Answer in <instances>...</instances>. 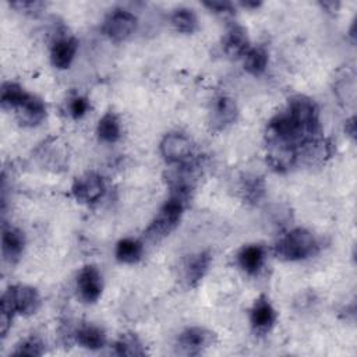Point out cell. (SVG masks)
Instances as JSON below:
<instances>
[{
    "instance_id": "1",
    "label": "cell",
    "mask_w": 357,
    "mask_h": 357,
    "mask_svg": "<svg viewBox=\"0 0 357 357\" xmlns=\"http://www.w3.org/2000/svg\"><path fill=\"white\" fill-rule=\"evenodd\" d=\"M40 305L38 290L28 284L10 286L0 301V333L4 337L11 326L14 315H32Z\"/></svg>"
},
{
    "instance_id": "2",
    "label": "cell",
    "mask_w": 357,
    "mask_h": 357,
    "mask_svg": "<svg viewBox=\"0 0 357 357\" xmlns=\"http://www.w3.org/2000/svg\"><path fill=\"white\" fill-rule=\"evenodd\" d=\"M185 204L178 198L169 197L145 229V237L149 241H159L169 236L180 223Z\"/></svg>"
},
{
    "instance_id": "3",
    "label": "cell",
    "mask_w": 357,
    "mask_h": 357,
    "mask_svg": "<svg viewBox=\"0 0 357 357\" xmlns=\"http://www.w3.org/2000/svg\"><path fill=\"white\" fill-rule=\"evenodd\" d=\"M317 248L315 237L304 227H296L286 233L276 244V257L284 261H300L311 254Z\"/></svg>"
},
{
    "instance_id": "4",
    "label": "cell",
    "mask_w": 357,
    "mask_h": 357,
    "mask_svg": "<svg viewBox=\"0 0 357 357\" xmlns=\"http://www.w3.org/2000/svg\"><path fill=\"white\" fill-rule=\"evenodd\" d=\"M294 121L307 132L308 137L317 138L319 134V110L317 103L304 95L290 99L286 109Z\"/></svg>"
},
{
    "instance_id": "5",
    "label": "cell",
    "mask_w": 357,
    "mask_h": 357,
    "mask_svg": "<svg viewBox=\"0 0 357 357\" xmlns=\"http://www.w3.org/2000/svg\"><path fill=\"white\" fill-rule=\"evenodd\" d=\"M138 25L137 17L123 8L113 10L103 21L102 32L114 42H121L130 38Z\"/></svg>"
},
{
    "instance_id": "6",
    "label": "cell",
    "mask_w": 357,
    "mask_h": 357,
    "mask_svg": "<svg viewBox=\"0 0 357 357\" xmlns=\"http://www.w3.org/2000/svg\"><path fill=\"white\" fill-rule=\"evenodd\" d=\"M159 151L162 158L169 165H178L190 160L192 153V144L191 139L183 132H169L162 138Z\"/></svg>"
},
{
    "instance_id": "7",
    "label": "cell",
    "mask_w": 357,
    "mask_h": 357,
    "mask_svg": "<svg viewBox=\"0 0 357 357\" xmlns=\"http://www.w3.org/2000/svg\"><path fill=\"white\" fill-rule=\"evenodd\" d=\"M105 190L106 187L103 178L93 172H86L77 177L71 187V192L75 201L88 205L98 202L103 197Z\"/></svg>"
},
{
    "instance_id": "8",
    "label": "cell",
    "mask_w": 357,
    "mask_h": 357,
    "mask_svg": "<svg viewBox=\"0 0 357 357\" xmlns=\"http://www.w3.org/2000/svg\"><path fill=\"white\" fill-rule=\"evenodd\" d=\"M215 333L202 326L185 328L177 337V349L181 354L197 356L212 346Z\"/></svg>"
},
{
    "instance_id": "9",
    "label": "cell",
    "mask_w": 357,
    "mask_h": 357,
    "mask_svg": "<svg viewBox=\"0 0 357 357\" xmlns=\"http://www.w3.org/2000/svg\"><path fill=\"white\" fill-rule=\"evenodd\" d=\"M77 290L85 303H96L103 291V279L93 265L84 266L77 275Z\"/></svg>"
},
{
    "instance_id": "10",
    "label": "cell",
    "mask_w": 357,
    "mask_h": 357,
    "mask_svg": "<svg viewBox=\"0 0 357 357\" xmlns=\"http://www.w3.org/2000/svg\"><path fill=\"white\" fill-rule=\"evenodd\" d=\"M237 116L238 109L236 102L226 95H220L212 103L211 128L213 131H223L237 120Z\"/></svg>"
},
{
    "instance_id": "11",
    "label": "cell",
    "mask_w": 357,
    "mask_h": 357,
    "mask_svg": "<svg viewBox=\"0 0 357 357\" xmlns=\"http://www.w3.org/2000/svg\"><path fill=\"white\" fill-rule=\"evenodd\" d=\"M276 311L266 296H259L250 310V324L257 333H266L276 322Z\"/></svg>"
},
{
    "instance_id": "12",
    "label": "cell",
    "mask_w": 357,
    "mask_h": 357,
    "mask_svg": "<svg viewBox=\"0 0 357 357\" xmlns=\"http://www.w3.org/2000/svg\"><path fill=\"white\" fill-rule=\"evenodd\" d=\"M223 52L230 59H240L244 57L245 53L250 50V39L244 26L238 24H231L222 40Z\"/></svg>"
},
{
    "instance_id": "13",
    "label": "cell",
    "mask_w": 357,
    "mask_h": 357,
    "mask_svg": "<svg viewBox=\"0 0 357 357\" xmlns=\"http://www.w3.org/2000/svg\"><path fill=\"white\" fill-rule=\"evenodd\" d=\"M17 117L22 126L33 127L43 121L46 117V106L45 102L32 93H26L25 99L21 102V105L15 109Z\"/></svg>"
},
{
    "instance_id": "14",
    "label": "cell",
    "mask_w": 357,
    "mask_h": 357,
    "mask_svg": "<svg viewBox=\"0 0 357 357\" xmlns=\"http://www.w3.org/2000/svg\"><path fill=\"white\" fill-rule=\"evenodd\" d=\"M25 248L24 233L13 226H4L1 231V254L4 261L14 264L20 259Z\"/></svg>"
},
{
    "instance_id": "15",
    "label": "cell",
    "mask_w": 357,
    "mask_h": 357,
    "mask_svg": "<svg viewBox=\"0 0 357 357\" xmlns=\"http://www.w3.org/2000/svg\"><path fill=\"white\" fill-rule=\"evenodd\" d=\"M212 257L209 251L192 254L184 265V279L188 287H197L209 271Z\"/></svg>"
},
{
    "instance_id": "16",
    "label": "cell",
    "mask_w": 357,
    "mask_h": 357,
    "mask_svg": "<svg viewBox=\"0 0 357 357\" xmlns=\"http://www.w3.org/2000/svg\"><path fill=\"white\" fill-rule=\"evenodd\" d=\"M78 49V42L74 36L59 38L50 49V61L59 70H66L71 66Z\"/></svg>"
},
{
    "instance_id": "17",
    "label": "cell",
    "mask_w": 357,
    "mask_h": 357,
    "mask_svg": "<svg viewBox=\"0 0 357 357\" xmlns=\"http://www.w3.org/2000/svg\"><path fill=\"white\" fill-rule=\"evenodd\" d=\"M240 268L248 275H257L265 262V248L261 244H247L237 254Z\"/></svg>"
},
{
    "instance_id": "18",
    "label": "cell",
    "mask_w": 357,
    "mask_h": 357,
    "mask_svg": "<svg viewBox=\"0 0 357 357\" xmlns=\"http://www.w3.org/2000/svg\"><path fill=\"white\" fill-rule=\"evenodd\" d=\"M266 160L276 172H287L297 162V151L283 145H266Z\"/></svg>"
},
{
    "instance_id": "19",
    "label": "cell",
    "mask_w": 357,
    "mask_h": 357,
    "mask_svg": "<svg viewBox=\"0 0 357 357\" xmlns=\"http://www.w3.org/2000/svg\"><path fill=\"white\" fill-rule=\"evenodd\" d=\"M75 340L81 347L88 350H99L106 343L105 331L95 324H82L75 331Z\"/></svg>"
},
{
    "instance_id": "20",
    "label": "cell",
    "mask_w": 357,
    "mask_h": 357,
    "mask_svg": "<svg viewBox=\"0 0 357 357\" xmlns=\"http://www.w3.org/2000/svg\"><path fill=\"white\" fill-rule=\"evenodd\" d=\"M240 195L247 204H258L265 197V181L255 174H244L238 185Z\"/></svg>"
},
{
    "instance_id": "21",
    "label": "cell",
    "mask_w": 357,
    "mask_h": 357,
    "mask_svg": "<svg viewBox=\"0 0 357 357\" xmlns=\"http://www.w3.org/2000/svg\"><path fill=\"white\" fill-rule=\"evenodd\" d=\"M144 244L138 238L124 237L117 241L114 257L121 264H135L142 258Z\"/></svg>"
},
{
    "instance_id": "22",
    "label": "cell",
    "mask_w": 357,
    "mask_h": 357,
    "mask_svg": "<svg viewBox=\"0 0 357 357\" xmlns=\"http://www.w3.org/2000/svg\"><path fill=\"white\" fill-rule=\"evenodd\" d=\"M170 24L180 33H194L198 29L197 14L188 7H178L173 10Z\"/></svg>"
},
{
    "instance_id": "23",
    "label": "cell",
    "mask_w": 357,
    "mask_h": 357,
    "mask_svg": "<svg viewBox=\"0 0 357 357\" xmlns=\"http://www.w3.org/2000/svg\"><path fill=\"white\" fill-rule=\"evenodd\" d=\"M96 134L100 141L113 144L116 142L120 135H121V128H120V121L114 113H106L103 114L96 127Z\"/></svg>"
},
{
    "instance_id": "24",
    "label": "cell",
    "mask_w": 357,
    "mask_h": 357,
    "mask_svg": "<svg viewBox=\"0 0 357 357\" xmlns=\"http://www.w3.org/2000/svg\"><path fill=\"white\" fill-rule=\"evenodd\" d=\"M117 356H144L145 346L135 333H123L113 344Z\"/></svg>"
},
{
    "instance_id": "25",
    "label": "cell",
    "mask_w": 357,
    "mask_h": 357,
    "mask_svg": "<svg viewBox=\"0 0 357 357\" xmlns=\"http://www.w3.org/2000/svg\"><path fill=\"white\" fill-rule=\"evenodd\" d=\"M243 59H244V70L252 75L262 74L266 70L268 61H269L268 52L262 46L250 47V50L245 53Z\"/></svg>"
},
{
    "instance_id": "26",
    "label": "cell",
    "mask_w": 357,
    "mask_h": 357,
    "mask_svg": "<svg viewBox=\"0 0 357 357\" xmlns=\"http://www.w3.org/2000/svg\"><path fill=\"white\" fill-rule=\"evenodd\" d=\"M26 91L15 82H3L0 89V102L3 109H17L26 96Z\"/></svg>"
},
{
    "instance_id": "27",
    "label": "cell",
    "mask_w": 357,
    "mask_h": 357,
    "mask_svg": "<svg viewBox=\"0 0 357 357\" xmlns=\"http://www.w3.org/2000/svg\"><path fill=\"white\" fill-rule=\"evenodd\" d=\"M43 351H45L43 342L36 336H31V337L24 339L22 342H20L15 346V350L13 351V354H15V356H42Z\"/></svg>"
},
{
    "instance_id": "28",
    "label": "cell",
    "mask_w": 357,
    "mask_h": 357,
    "mask_svg": "<svg viewBox=\"0 0 357 357\" xmlns=\"http://www.w3.org/2000/svg\"><path fill=\"white\" fill-rule=\"evenodd\" d=\"M89 109V100L84 96H74L71 100H70V105H68V110H70V114L73 119H81L86 114Z\"/></svg>"
},
{
    "instance_id": "29",
    "label": "cell",
    "mask_w": 357,
    "mask_h": 357,
    "mask_svg": "<svg viewBox=\"0 0 357 357\" xmlns=\"http://www.w3.org/2000/svg\"><path fill=\"white\" fill-rule=\"evenodd\" d=\"M204 6L215 13V14H233L234 11V4L230 1H218V0H212V1H204Z\"/></svg>"
},
{
    "instance_id": "30",
    "label": "cell",
    "mask_w": 357,
    "mask_h": 357,
    "mask_svg": "<svg viewBox=\"0 0 357 357\" xmlns=\"http://www.w3.org/2000/svg\"><path fill=\"white\" fill-rule=\"evenodd\" d=\"M10 6L22 13H32V11L35 13L43 7V3H40V1H13V3H10Z\"/></svg>"
},
{
    "instance_id": "31",
    "label": "cell",
    "mask_w": 357,
    "mask_h": 357,
    "mask_svg": "<svg viewBox=\"0 0 357 357\" xmlns=\"http://www.w3.org/2000/svg\"><path fill=\"white\" fill-rule=\"evenodd\" d=\"M356 120H354V117H351L350 120H347V123H346V131H347V134L350 135V137H354V134H356V123H354Z\"/></svg>"
}]
</instances>
